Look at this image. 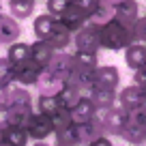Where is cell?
<instances>
[{"label":"cell","instance_id":"cell-1","mask_svg":"<svg viewBox=\"0 0 146 146\" xmlns=\"http://www.w3.org/2000/svg\"><path fill=\"white\" fill-rule=\"evenodd\" d=\"M99 39H101V50H110V52H123L133 39V30L129 26H125L118 19L99 26Z\"/></svg>","mask_w":146,"mask_h":146},{"label":"cell","instance_id":"cell-2","mask_svg":"<svg viewBox=\"0 0 146 146\" xmlns=\"http://www.w3.org/2000/svg\"><path fill=\"white\" fill-rule=\"evenodd\" d=\"M26 131L30 135V144H43V142H47V137L54 135V125L47 114H41L35 110L26 123Z\"/></svg>","mask_w":146,"mask_h":146},{"label":"cell","instance_id":"cell-3","mask_svg":"<svg viewBox=\"0 0 146 146\" xmlns=\"http://www.w3.org/2000/svg\"><path fill=\"white\" fill-rule=\"evenodd\" d=\"M73 47L75 50H86V52H99L101 50L99 26L86 22L82 28H78L73 32Z\"/></svg>","mask_w":146,"mask_h":146},{"label":"cell","instance_id":"cell-4","mask_svg":"<svg viewBox=\"0 0 146 146\" xmlns=\"http://www.w3.org/2000/svg\"><path fill=\"white\" fill-rule=\"evenodd\" d=\"M64 84H67V78H62V75H58L56 71H52V69L45 67L41 71V75H39V80H36L35 88H36V92H41V95H58Z\"/></svg>","mask_w":146,"mask_h":146},{"label":"cell","instance_id":"cell-5","mask_svg":"<svg viewBox=\"0 0 146 146\" xmlns=\"http://www.w3.org/2000/svg\"><path fill=\"white\" fill-rule=\"evenodd\" d=\"M45 67H39L36 62H32V60H26V62H19L15 64V73H13V82L22 84V86H35L36 80H39V75H41V71Z\"/></svg>","mask_w":146,"mask_h":146},{"label":"cell","instance_id":"cell-6","mask_svg":"<svg viewBox=\"0 0 146 146\" xmlns=\"http://www.w3.org/2000/svg\"><path fill=\"white\" fill-rule=\"evenodd\" d=\"M123 58H125V67H127L129 71H135V69L144 67L146 64V43L131 41L123 50Z\"/></svg>","mask_w":146,"mask_h":146},{"label":"cell","instance_id":"cell-7","mask_svg":"<svg viewBox=\"0 0 146 146\" xmlns=\"http://www.w3.org/2000/svg\"><path fill=\"white\" fill-rule=\"evenodd\" d=\"M95 86L118 90L120 88V71L114 64H99L95 71Z\"/></svg>","mask_w":146,"mask_h":146},{"label":"cell","instance_id":"cell-8","mask_svg":"<svg viewBox=\"0 0 146 146\" xmlns=\"http://www.w3.org/2000/svg\"><path fill=\"white\" fill-rule=\"evenodd\" d=\"M129 123V110H125L123 105H112L108 112V120H105V133L110 135H118Z\"/></svg>","mask_w":146,"mask_h":146},{"label":"cell","instance_id":"cell-9","mask_svg":"<svg viewBox=\"0 0 146 146\" xmlns=\"http://www.w3.org/2000/svg\"><path fill=\"white\" fill-rule=\"evenodd\" d=\"M22 39V26H19V19H15L13 15H2L0 19V45H9L13 41Z\"/></svg>","mask_w":146,"mask_h":146},{"label":"cell","instance_id":"cell-10","mask_svg":"<svg viewBox=\"0 0 146 146\" xmlns=\"http://www.w3.org/2000/svg\"><path fill=\"white\" fill-rule=\"evenodd\" d=\"M140 103H144V88L142 86L131 82L127 86L118 88V105H123L125 110H133Z\"/></svg>","mask_w":146,"mask_h":146},{"label":"cell","instance_id":"cell-11","mask_svg":"<svg viewBox=\"0 0 146 146\" xmlns=\"http://www.w3.org/2000/svg\"><path fill=\"white\" fill-rule=\"evenodd\" d=\"M54 45H52L47 39H35V41L30 43V60L32 62H36L39 67H47L52 60V56H54Z\"/></svg>","mask_w":146,"mask_h":146},{"label":"cell","instance_id":"cell-12","mask_svg":"<svg viewBox=\"0 0 146 146\" xmlns=\"http://www.w3.org/2000/svg\"><path fill=\"white\" fill-rule=\"evenodd\" d=\"M47 69H52V71H56L58 75H62V78L69 80V75L73 73V52L56 50L54 56H52V60H50V64H47Z\"/></svg>","mask_w":146,"mask_h":146},{"label":"cell","instance_id":"cell-13","mask_svg":"<svg viewBox=\"0 0 146 146\" xmlns=\"http://www.w3.org/2000/svg\"><path fill=\"white\" fill-rule=\"evenodd\" d=\"M58 19H60V22H62L64 26L69 28V30H73V32H75L78 28H82L84 24L88 22V15L84 13V11H82L78 5H75V2L71 0V2L67 5V9L62 11V15H60Z\"/></svg>","mask_w":146,"mask_h":146},{"label":"cell","instance_id":"cell-14","mask_svg":"<svg viewBox=\"0 0 146 146\" xmlns=\"http://www.w3.org/2000/svg\"><path fill=\"white\" fill-rule=\"evenodd\" d=\"M116 19L133 30L135 22L140 19V2L137 0H125V2L116 5Z\"/></svg>","mask_w":146,"mask_h":146},{"label":"cell","instance_id":"cell-15","mask_svg":"<svg viewBox=\"0 0 146 146\" xmlns=\"http://www.w3.org/2000/svg\"><path fill=\"white\" fill-rule=\"evenodd\" d=\"M56 22L58 19L54 17L52 13H41L36 15L35 19H32V32H35V39H50V35L54 32L56 28Z\"/></svg>","mask_w":146,"mask_h":146},{"label":"cell","instance_id":"cell-16","mask_svg":"<svg viewBox=\"0 0 146 146\" xmlns=\"http://www.w3.org/2000/svg\"><path fill=\"white\" fill-rule=\"evenodd\" d=\"M92 101H95L97 108H112V105L118 103V90H112V88H101V86H92L86 92Z\"/></svg>","mask_w":146,"mask_h":146},{"label":"cell","instance_id":"cell-17","mask_svg":"<svg viewBox=\"0 0 146 146\" xmlns=\"http://www.w3.org/2000/svg\"><path fill=\"white\" fill-rule=\"evenodd\" d=\"M47 41L54 45V50H69V47L73 45V30H69V28L58 19V22H56L54 32L50 35Z\"/></svg>","mask_w":146,"mask_h":146},{"label":"cell","instance_id":"cell-18","mask_svg":"<svg viewBox=\"0 0 146 146\" xmlns=\"http://www.w3.org/2000/svg\"><path fill=\"white\" fill-rule=\"evenodd\" d=\"M75 125V146H90V142L99 135V127L92 120L86 123H73Z\"/></svg>","mask_w":146,"mask_h":146},{"label":"cell","instance_id":"cell-19","mask_svg":"<svg viewBox=\"0 0 146 146\" xmlns=\"http://www.w3.org/2000/svg\"><path fill=\"white\" fill-rule=\"evenodd\" d=\"M95 101L88 95H82V99L71 108L73 114V123H86V120H92V114H95Z\"/></svg>","mask_w":146,"mask_h":146},{"label":"cell","instance_id":"cell-20","mask_svg":"<svg viewBox=\"0 0 146 146\" xmlns=\"http://www.w3.org/2000/svg\"><path fill=\"white\" fill-rule=\"evenodd\" d=\"M114 17H116V7L112 2H108V0H101L97 5V9L88 15V22L95 24V26H103V24L112 22Z\"/></svg>","mask_w":146,"mask_h":146},{"label":"cell","instance_id":"cell-21","mask_svg":"<svg viewBox=\"0 0 146 146\" xmlns=\"http://www.w3.org/2000/svg\"><path fill=\"white\" fill-rule=\"evenodd\" d=\"M26 144H30V135H28L26 127H17V125L5 127L2 146H26Z\"/></svg>","mask_w":146,"mask_h":146},{"label":"cell","instance_id":"cell-22","mask_svg":"<svg viewBox=\"0 0 146 146\" xmlns=\"http://www.w3.org/2000/svg\"><path fill=\"white\" fill-rule=\"evenodd\" d=\"M7 7H9V13L13 15L15 19L24 22L30 15H35V7L36 0H7Z\"/></svg>","mask_w":146,"mask_h":146},{"label":"cell","instance_id":"cell-23","mask_svg":"<svg viewBox=\"0 0 146 146\" xmlns=\"http://www.w3.org/2000/svg\"><path fill=\"white\" fill-rule=\"evenodd\" d=\"M11 114H9V125H17V127H26L30 114L35 112L32 103H9Z\"/></svg>","mask_w":146,"mask_h":146},{"label":"cell","instance_id":"cell-24","mask_svg":"<svg viewBox=\"0 0 146 146\" xmlns=\"http://www.w3.org/2000/svg\"><path fill=\"white\" fill-rule=\"evenodd\" d=\"M97 67H99V52H86V50L73 52V69L95 71Z\"/></svg>","mask_w":146,"mask_h":146},{"label":"cell","instance_id":"cell-25","mask_svg":"<svg viewBox=\"0 0 146 146\" xmlns=\"http://www.w3.org/2000/svg\"><path fill=\"white\" fill-rule=\"evenodd\" d=\"M7 103H32L35 105V97L30 95V88L28 86L11 82L7 86Z\"/></svg>","mask_w":146,"mask_h":146},{"label":"cell","instance_id":"cell-26","mask_svg":"<svg viewBox=\"0 0 146 146\" xmlns=\"http://www.w3.org/2000/svg\"><path fill=\"white\" fill-rule=\"evenodd\" d=\"M82 95H84V90L78 86V84L67 82V84L62 86V90L58 92V101H60V105H62V108H69V110H71L73 105L82 99Z\"/></svg>","mask_w":146,"mask_h":146},{"label":"cell","instance_id":"cell-27","mask_svg":"<svg viewBox=\"0 0 146 146\" xmlns=\"http://www.w3.org/2000/svg\"><path fill=\"white\" fill-rule=\"evenodd\" d=\"M7 58H9L13 64L30 60V43H24V41L9 43V45H7Z\"/></svg>","mask_w":146,"mask_h":146},{"label":"cell","instance_id":"cell-28","mask_svg":"<svg viewBox=\"0 0 146 146\" xmlns=\"http://www.w3.org/2000/svg\"><path fill=\"white\" fill-rule=\"evenodd\" d=\"M58 108H60L58 95H41V92H36V97H35V110L36 112L52 116Z\"/></svg>","mask_w":146,"mask_h":146},{"label":"cell","instance_id":"cell-29","mask_svg":"<svg viewBox=\"0 0 146 146\" xmlns=\"http://www.w3.org/2000/svg\"><path fill=\"white\" fill-rule=\"evenodd\" d=\"M118 135L123 137L127 144H135L137 146V144H144L146 131H144V129H140V127H135V125H131V123H127V127H125Z\"/></svg>","mask_w":146,"mask_h":146},{"label":"cell","instance_id":"cell-30","mask_svg":"<svg viewBox=\"0 0 146 146\" xmlns=\"http://www.w3.org/2000/svg\"><path fill=\"white\" fill-rule=\"evenodd\" d=\"M52 137H54V144H58V146H75V125L56 129Z\"/></svg>","mask_w":146,"mask_h":146},{"label":"cell","instance_id":"cell-31","mask_svg":"<svg viewBox=\"0 0 146 146\" xmlns=\"http://www.w3.org/2000/svg\"><path fill=\"white\" fill-rule=\"evenodd\" d=\"M50 118H52V125H54V131H56V129H62V127L73 125V114H71V110H69V108H62V105L56 110Z\"/></svg>","mask_w":146,"mask_h":146},{"label":"cell","instance_id":"cell-32","mask_svg":"<svg viewBox=\"0 0 146 146\" xmlns=\"http://www.w3.org/2000/svg\"><path fill=\"white\" fill-rule=\"evenodd\" d=\"M129 123L146 131V103H140L133 110H129Z\"/></svg>","mask_w":146,"mask_h":146},{"label":"cell","instance_id":"cell-33","mask_svg":"<svg viewBox=\"0 0 146 146\" xmlns=\"http://www.w3.org/2000/svg\"><path fill=\"white\" fill-rule=\"evenodd\" d=\"M13 73H15V64L7 58V54L0 56V82L2 84H11L13 82Z\"/></svg>","mask_w":146,"mask_h":146},{"label":"cell","instance_id":"cell-34","mask_svg":"<svg viewBox=\"0 0 146 146\" xmlns=\"http://www.w3.org/2000/svg\"><path fill=\"white\" fill-rule=\"evenodd\" d=\"M71 2V0H45V11L47 13H52L56 19L62 15V11L67 9V5Z\"/></svg>","mask_w":146,"mask_h":146},{"label":"cell","instance_id":"cell-35","mask_svg":"<svg viewBox=\"0 0 146 146\" xmlns=\"http://www.w3.org/2000/svg\"><path fill=\"white\" fill-rule=\"evenodd\" d=\"M133 39L146 43V15H140V19L133 26Z\"/></svg>","mask_w":146,"mask_h":146},{"label":"cell","instance_id":"cell-36","mask_svg":"<svg viewBox=\"0 0 146 146\" xmlns=\"http://www.w3.org/2000/svg\"><path fill=\"white\" fill-rule=\"evenodd\" d=\"M73 2H75V5H78V7H80V9H82L86 15H90L92 11L97 9V5H99L101 0H73Z\"/></svg>","mask_w":146,"mask_h":146},{"label":"cell","instance_id":"cell-37","mask_svg":"<svg viewBox=\"0 0 146 146\" xmlns=\"http://www.w3.org/2000/svg\"><path fill=\"white\" fill-rule=\"evenodd\" d=\"M9 114H11V108L7 101H0V127L5 129L9 127Z\"/></svg>","mask_w":146,"mask_h":146},{"label":"cell","instance_id":"cell-38","mask_svg":"<svg viewBox=\"0 0 146 146\" xmlns=\"http://www.w3.org/2000/svg\"><path fill=\"white\" fill-rule=\"evenodd\" d=\"M133 82H135L137 86L146 88V64H144V67H140V69H135V71H133Z\"/></svg>","mask_w":146,"mask_h":146},{"label":"cell","instance_id":"cell-39","mask_svg":"<svg viewBox=\"0 0 146 146\" xmlns=\"http://www.w3.org/2000/svg\"><path fill=\"white\" fill-rule=\"evenodd\" d=\"M112 144H114V142H112L110 133H99V135L90 142V146H112Z\"/></svg>","mask_w":146,"mask_h":146},{"label":"cell","instance_id":"cell-40","mask_svg":"<svg viewBox=\"0 0 146 146\" xmlns=\"http://www.w3.org/2000/svg\"><path fill=\"white\" fill-rule=\"evenodd\" d=\"M7 86H9V84L0 82V101H7Z\"/></svg>","mask_w":146,"mask_h":146},{"label":"cell","instance_id":"cell-41","mask_svg":"<svg viewBox=\"0 0 146 146\" xmlns=\"http://www.w3.org/2000/svg\"><path fill=\"white\" fill-rule=\"evenodd\" d=\"M2 137H5V129L0 127V146H2Z\"/></svg>","mask_w":146,"mask_h":146},{"label":"cell","instance_id":"cell-42","mask_svg":"<svg viewBox=\"0 0 146 146\" xmlns=\"http://www.w3.org/2000/svg\"><path fill=\"white\" fill-rule=\"evenodd\" d=\"M108 2H112V5L116 7V5H120V2H125V0H108Z\"/></svg>","mask_w":146,"mask_h":146},{"label":"cell","instance_id":"cell-43","mask_svg":"<svg viewBox=\"0 0 146 146\" xmlns=\"http://www.w3.org/2000/svg\"><path fill=\"white\" fill-rule=\"evenodd\" d=\"M0 11H2V0H0Z\"/></svg>","mask_w":146,"mask_h":146},{"label":"cell","instance_id":"cell-44","mask_svg":"<svg viewBox=\"0 0 146 146\" xmlns=\"http://www.w3.org/2000/svg\"><path fill=\"white\" fill-rule=\"evenodd\" d=\"M2 15H5V13H2V11H0V19H2Z\"/></svg>","mask_w":146,"mask_h":146},{"label":"cell","instance_id":"cell-45","mask_svg":"<svg viewBox=\"0 0 146 146\" xmlns=\"http://www.w3.org/2000/svg\"><path fill=\"white\" fill-rule=\"evenodd\" d=\"M144 11H146V9H144Z\"/></svg>","mask_w":146,"mask_h":146}]
</instances>
